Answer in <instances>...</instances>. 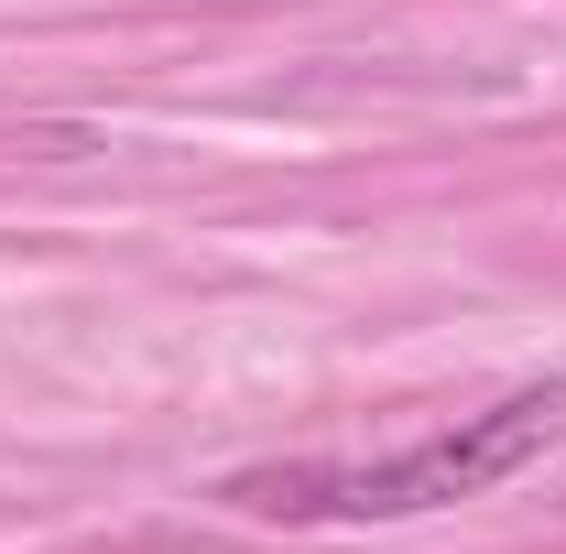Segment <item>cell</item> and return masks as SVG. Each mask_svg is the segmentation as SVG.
I'll use <instances>...</instances> for the list:
<instances>
[{"label": "cell", "instance_id": "1", "mask_svg": "<svg viewBox=\"0 0 566 554\" xmlns=\"http://www.w3.org/2000/svg\"><path fill=\"white\" fill-rule=\"evenodd\" d=\"M566 446V370L556 381H523L480 414L415 435L403 457H370V468H338V457H273V468H229L218 500L240 522H415V511H458L480 489L523 479L534 457Z\"/></svg>", "mask_w": 566, "mask_h": 554}]
</instances>
